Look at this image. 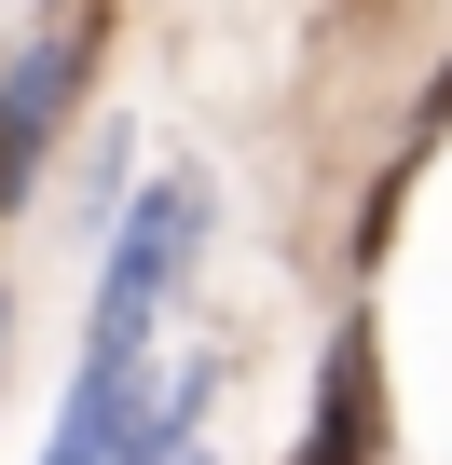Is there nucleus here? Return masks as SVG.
I'll return each mask as SVG.
<instances>
[{
    "label": "nucleus",
    "mask_w": 452,
    "mask_h": 465,
    "mask_svg": "<svg viewBox=\"0 0 452 465\" xmlns=\"http://www.w3.org/2000/svg\"><path fill=\"white\" fill-rule=\"evenodd\" d=\"M206 219H219V192H206L192 164H165V178L137 192L124 247H110V274H96V329H83V356H124V370H151V329H165L178 274L206 261Z\"/></svg>",
    "instance_id": "obj_1"
},
{
    "label": "nucleus",
    "mask_w": 452,
    "mask_h": 465,
    "mask_svg": "<svg viewBox=\"0 0 452 465\" xmlns=\"http://www.w3.org/2000/svg\"><path fill=\"white\" fill-rule=\"evenodd\" d=\"M288 465H384V342L343 329L316 356V411H302V451Z\"/></svg>",
    "instance_id": "obj_3"
},
{
    "label": "nucleus",
    "mask_w": 452,
    "mask_h": 465,
    "mask_svg": "<svg viewBox=\"0 0 452 465\" xmlns=\"http://www.w3.org/2000/svg\"><path fill=\"white\" fill-rule=\"evenodd\" d=\"M83 69H96V28H83V15H69L55 42H28L15 69H0V219H15V192L42 178V151H55V124H69Z\"/></svg>",
    "instance_id": "obj_2"
},
{
    "label": "nucleus",
    "mask_w": 452,
    "mask_h": 465,
    "mask_svg": "<svg viewBox=\"0 0 452 465\" xmlns=\"http://www.w3.org/2000/svg\"><path fill=\"white\" fill-rule=\"evenodd\" d=\"M425 124H452V69H438V83H425Z\"/></svg>",
    "instance_id": "obj_5"
},
{
    "label": "nucleus",
    "mask_w": 452,
    "mask_h": 465,
    "mask_svg": "<svg viewBox=\"0 0 452 465\" xmlns=\"http://www.w3.org/2000/svg\"><path fill=\"white\" fill-rule=\"evenodd\" d=\"M0 315H15V302H0Z\"/></svg>",
    "instance_id": "obj_6"
},
{
    "label": "nucleus",
    "mask_w": 452,
    "mask_h": 465,
    "mask_svg": "<svg viewBox=\"0 0 452 465\" xmlns=\"http://www.w3.org/2000/svg\"><path fill=\"white\" fill-rule=\"evenodd\" d=\"M206 397H219V370H165V383H137L110 465H206Z\"/></svg>",
    "instance_id": "obj_4"
}]
</instances>
